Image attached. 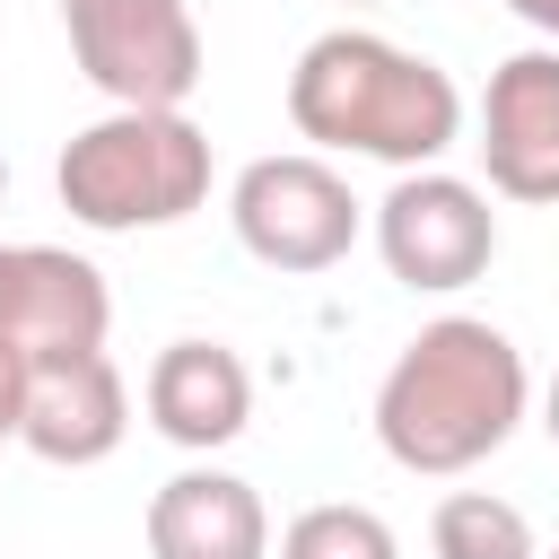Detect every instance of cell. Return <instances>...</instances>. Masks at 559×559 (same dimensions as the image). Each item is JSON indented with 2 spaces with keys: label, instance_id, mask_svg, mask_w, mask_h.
<instances>
[{
  "label": "cell",
  "instance_id": "obj_16",
  "mask_svg": "<svg viewBox=\"0 0 559 559\" xmlns=\"http://www.w3.org/2000/svg\"><path fill=\"white\" fill-rule=\"evenodd\" d=\"M542 428H550V445H559V376H550V393H542Z\"/></svg>",
  "mask_w": 559,
  "mask_h": 559
},
{
  "label": "cell",
  "instance_id": "obj_3",
  "mask_svg": "<svg viewBox=\"0 0 559 559\" xmlns=\"http://www.w3.org/2000/svg\"><path fill=\"white\" fill-rule=\"evenodd\" d=\"M52 192L79 227L96 236H140V227H175L210 201V131L175 105V114H140L114 105L87 131H70Z\"/></svg>",
  "mask_w": 559,
  "mask_h": 559
},
{
  "label": "cell",
  "instance_id": "obj_15",
  "mask_svg": "<svg viewBox=\"0 0 559 559\" xmlns=\"http://www.w3.org/2000/svg\"><path fill=\"white\" fill-rule=\"evenodd\" d=\"M507 9H515V17H524V26H542V35H550V44H559V0H507Z\"/></svg>",
  "mask_w": 559,
  "mask_h": 559
},
{
  "label": "cell",
  "instance_id": "obj_13",
  "mask_svg": "<svg viewBox=\"0 0 559 559\" xmlns=\"http://www.w3.org/2000/svg\"><path fill=\"white\" fill-rule=\"evenodd\" d=\"M280 559H402L393 524L376 507H349V498H323L306 515H288L280 533Z\"/></svg>",
  "mask_w": 559,
  "mask_h": 559
},
{
  "label": "cell",
  "instance_id": "obj_10",
  "mask_svg": "<svg viewBox=\"0 0 559 559\" xmlns=\"http://www.w3.org/2000/svg\"><path fill=\"white\" fill-rule=\"evenodd\" d=\"M140 402H148V428H157L166 445L218 454V445H236L245 419H253V376H245V358H236L227 341H166V349L148 358Z\"/></svg>",
  "mask_w": 559,
  "mask_h": 559
},
{
  "label": "cell",
  "instance_id": "obj_18",
  "mask_svg": "<svg viewBox=\"0 0 559 559\" xmlns=\"http://www.w3.org/2000/svg\"><path fill=\"white\" fill-rule=\"evenodd\" d=\"M0 192H9V166H0Z\"/></svg>",
  "mask_w": 559,
  "mask_h": 559
},
{
  "label": "cell",
  "instance_id": "obj_12",
  "mask_svg": "<svg viewBox=\"0 0 559 559\" xmlns=\"http://www.w3.org/2000/svg\"><path fill=\"white\" fill-rule=\"evenodd\" d=\"M428 542H437V559H542L524 507L498 498V489H454V498H437Z\"/></svg>",
  "mask_w": 559,
  "mask_h": 559
},
{
  "label": "cell",
  "instance_id": "obj_5",
  "mask_svg": "<svg viewBox=\"0 0 559 559\" xmlns=\"http://www.w3.org/2000/svg\"><path fill=\"white\" fill-rule=\"evenodd\" d=\"M227 218H236V245L262 271H332L358 245V192L314 148L253 157L236 175V192H227Z\"/></svg>",
  "mask_w": 559,
  "mask_h": 559
},
{
  "label": "cell",
  "instance_id": "obj_2",
  "mask_svg": "<svg viewBox=\"0 0 559 559\" xmlns=\"http://www.w3.org/2000/svg\"><path fill=\"white\" fill-rule=\"evenodd\" d=\"M288 122H297V140H314V157L341 148V157L419 175L463 140V87L393 35L332 26L288 70Z\"/></svg>",
  "mask_w": 559,
  "mask_h": 559
},
{
  "label": "cell",
  "instance_id": "obj_14",
  "mask_svg": "<svg viewBox=\"0 0 559 559\" xmlns=\"http://www.w3.org/2000/svg\"><path fill=\"white\" fill-rule=\"evenodd\" d=\"M17 393H26V367H17V358H0V445L17 437Z\"/></svg>",
  "mask_w": 559,
  "mask_h": 559
},
{
  "label": "cell",
  "instance_id": "obj_19",
  "mask_svg": "<svg viewBox=\"0 0 559 559\" xmlns=\"http://www.w3.org/2000/svg\"><path fill=\"white\" fill-rule=\"evenodd\" d=\"M550 559H559V550H550Z\"/></svg>",
  "mask_w": 559,
  "mask_h": 559
},
{
  "label": "cell",
  "instance_id": "obj_6",
  "mask_svg": "<svg viewBox=\"0 0 559 559\" xmlns=\"http://www.w3.org/2000/svg\"><path fill=\"white\" fill-rule=\"evenodd\" d=\"M376 253L411 297H454L498 262V210L480 183L419 166L376 201Z\"/></svg>",
  "mask_w": 559,
  "mask_h": 559
},
{
  "label": "cell",
  "instance_id": "obj_8",
  "mask_svg": "<svg viewBox=\"0 0 559 559\" xmlns=\"http://www.w3.org/2000/svg\"><path fill=\"white\" fill-rule=\"evenodd\" d=\"M114 297L105 271L79 262L70 245H17L9 253V306H0V349L17 367H52V358H87L105 349Z\"/></svg>",
  "mask_w": 559,
  "mask_h": 559
},
{
  "label": "cell",
  "instance_id": "obj_4",
  "mask_svg": "<svg viewBox=\"0 0 559 559\" xmlns=\"http://www.w3.org/2000/svg\"><path fill=\"white\" fill-rule=\"evenodd\" d=\"M79 79L114 105L175 114L201 87V26L183 0H61Z\"/></svg>",
  "mask_w": 559,
  "mask_h": 559
},
{
  "label": "cell",
  "instance_id": "obj_9",
  "mask_svg": "<svg viewBox=\"0 0 559 559\" xmlns=\"http://www.w3.org/2000/svg\"><path fill=\"white\" fill-rule=\"evenodd\" d=\"M122 437H131V393H122V367L105 349L26 367V393H17V445L26 454L79 472V463H105Z\"/></svg>",
  "mask_w": 559,
  "mask_h": 559
},
{
  "label": "cell",
  "instance_id": "obj_7",
  "mask_svg": "<svg viewBox=\"0 0 559 559\" xmlns=\"http://www.w3.org/2000/svg\"><path fill=\"white\" fill-rule=\"evenodd\" d=\"M480 166H489V192L507 201H533L550 210L559 201V44H533V52H507L489 70V96H480Z\"/></svg>",
  "mask_w": 559,
  "mask_h": 559
},
{
  "label": "cell",
  "instance_id": "obj_17",
  "mask_svg": "<svg viewBox=\"0 0 559 559\" xmlns=\"http://www.w3.org/2000/svg\"><path fill=\"white\" fill-rule=\"evenodd\" d=\"M9 253H17V245H0V306H9ZM0 358H9V349H0Z\"/></svg>",
  "mask_w": 559,
  "mask_h": 559
},
{
  "label": "cell",
  "instance_id": "obj_1",
  "mask_svg": "<svg viewBox=\"0 0 559 559\" xmlns=\"http://www.w3.org/2000/svg\"><path fill=\"white\" fill-rule=\"evenodd\" d=\"M524 402V349L480 314H437L402 341V358L376 384V445L419 480H454L515 437Z\"/></svg>",
  "mask_w": 559,
  "mask_h": 559
},
{
  "label": "cell",
  "instance_id": "obj_11",
  "mask_svg": "<svg viewBox=\"0 0 559 559\" xmlns=\"http://www.w3.org/2000/svg\"><path fill=\"white\" fill-rule=\"evenodd\" d=\"M148 559H271V515L262 489L236 472H175L148 498Z\"/></svg>",
  "mask_w": 559,
  "mask_h": 559
}]
</instances>
